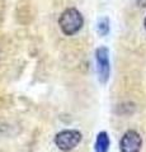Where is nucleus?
<instances>
[{
  "mask_svg": "<svg viewBox=\"0 0 146 152\" xmlns=\"http://www.w3.org/2000/svg\"><path fill=\"white\" fill-rule=\"evenodd\" d=\"M109 145H111V141H109V137H108L107 132L98 133L95 146H94L95 152H108V150H109Z\"/></svg>",
  "mask_w": 146,
  "mask_h": 152,
  "instance_id": "5",
  "label": "nucleus"
},
{
  "mask_svg": "<svg viewBox=\"0 0 146 152\" xmlns=\"http://www.w3.org/2000/svg\"><path fill=\"white\" fill-rule=\"evenodd\" d=\"M144 26H145V28H146V18H145V20H144Z\"/></svg>",
  "mask_w": 146,
  "mask_h": 152,
  "instance_id": "7",
  "label": "nucleus"
},
{
  "mask_svg": "<svg viewBox=\"0 0 146 152\" xmlns=\"http://www.w3.org/2000/svg\"><path fill=\"white\" fill-rule=\"evenodd\" d=\"M97 61V72L98 79L102 84H106L111 75V64H109V51L107 47H99L95 51Z\"/></svg>",
  "mask_w": 146,
  "mask_h": 152,
  "instance_id": "3",
  "label": "nucleus"
},
{
  "mask_svg": "<svg viewBox=\"0 0 146 152\" xmlns=\"http://www.w3.org/2000/svg\"><path fill=\"white\" fill-rule=\"evenodd\" d=\"M81 141V133L76 129H66L56 134L55 145L61 151H71L76 147Z\"/></svg>",
  "mask_w": 146,
  "mask_h": 152,
  "instance_id": "2",
  "label": "nucleus"
},
{
  "mask_svg": "<svg viewBox=\"0 0 146 152\" xmlns=\"http://www.w3.org/2000/svg\"><path fill=\"white\" fill-rule=\"evenodd\" d=\"M84 24L83 15L78 9L75 8H69L66 9L59 19V26L61 28L64 34L66 36H74L78 33Z\"/></svg>",
  "mask_w": 146,
  "mask_h": 152,
  "instance_id": "1",
  "label": "nucleus"
},
{
  "mask_svg": "<svg viewBox=\"0 0 146 152\" xmlns=\"http://www.w3.org/2000/svg\"><path fill=\"white\" fill-rule=\"evenodd\" d=\"M98 33L104 37L107 36L108 33H109V20H108V18H102L99 22H98Z\"/></svg>",
  "mask_w": 146,
  "mask_h": 152,
  "instance_id": "6",
  "label": "nucleus"
},
{
  "mask_svg": "<svg viewBox=\"0 0 146 152\" xmlns=\"http://www.w3.org/2000/svg\"><path fill=\"white\" fill-rule=\"evenodd\" d=\"M142 147V138L136 131H127L121 138L120 148L122 152H140Z\"/></svg>",
  "mask_w": 146,
  "mask_h": 152,
  "instance_id": "4",
  "label": "nucleus"
}]
</instances>
